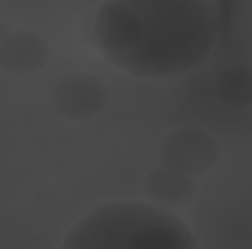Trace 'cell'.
<instances>
[{
	"label": "cell",
	"mask_w": 252,
	"mask_h": 249,
	"mask_svg": "<svg viewBox=\"0 0 252 249\" xmlns=\"http://www.w3.org/2000/svg\"><path fill=\"white\" fill-rule=\"evenodd\" d=\"M91 41L129 76L179 79L211 59L220 15L211 0H103Z\"/></svg>",
	"instance_id": "6da1fadb"
},
{
	"label": "cell",
	"mask_w": 252,
	"mask_h": 249,
	"mask_svg": "<svg viewBox=\"0 0 252 249\" xmlns=\"http://www.w3.org/2000/svg\"><path fill=\"white\" fill-rule=\"evenodd\" d=\"M50 59V47L38 32L12 30L0 38V67L15 76L38 73Z\"/></svg>",
	"instance_id": "5b68a950"
},
{
	"label": "cell",
	"mask_w": 252,
	"mask_h": 249,
	"mask_svg": "<svg viewBox=\"0 0 252 249\" xmlns=\"http://www.w3.org/2000/svg\"><path fill=\"white\" fill-rule=\"evenodd\" d=\"M217 97L226 100L235 109L252 106V67L250 64H235L226 67L217 76Z\"/></svg>",
	"instance_id": "52a82bcc"
},
{
	"label": "cell",
	"mask_w": 252,
	"mask_h": 249,
	"mask_svg": "<svg viewBox=\"0 0 252 249\" xmlns=\"http://www.w3.org/2000/svg\"><path fill=\"white\" fill-rule=\"evenodd\" d=\"M64 249H196L188 223L156 202H106L82 214L62 238Z\"/></svg>",
	"instance_id": "7a4b0ae2"
},
{
	"label": "cell",
	"mask_w": 252,
	"mask_h": 249,
	"mask_svg": "<svg viewBox=\"0 0 252 249\" xmlns=\"http://www.w3.org/2000/svg\"><path fill=\"white\" fill-rule=\"evenodd\" d=\"M144 187H147L150 202L170 208V205H185V202L193 199L196 179L182 173V170H176V167H170V164H158L153 173H147Z\"/></svg>",
	"instance_id": "8992f818"
},
{
	"label": "cell",
	"mask_w": 252,
	"mask_h": 249,
	"mask_svg": "<svg viewBox=\"0 0 252 249\" xmlns=\"http://www.w3.org/2000/svg\"><path fill=\"white\" fill-rule=\"evenodd\" d=\"M158 158H161V164H170V167L188 173L193 179H199L208 170H214V164L220 161V147H217V141L205 129L185 126V129L170 132L161 141Z\"/></svg>",
	"instance_id": "277c9868"
},
{
	"label": "cell",
	"mask_w": 252,
	"mask_h": 249,
	"mask_svg": "<svg viewBox=\"0 0 252 249\" xmlns=\"http://www.w3.org/2000/svg\"><path fill=\"white\" fill-rule=\"evenodd\" d=\"M106 103H109L106 82L85 70H73V73L59 76L50 91V106L70 121H91L106 109Z\"/></svg>",
	"instance_id": "3957f363"
}]
</instances>
